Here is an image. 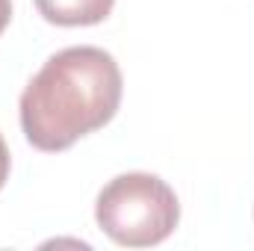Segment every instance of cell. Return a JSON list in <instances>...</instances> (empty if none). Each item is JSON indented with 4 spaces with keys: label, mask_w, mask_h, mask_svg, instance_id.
Wrapping results in <instances>:
<instances>
[{
    "label": "cell",
    "mask_w": 254,
    "mask_h": 251,
    "mask_svg": "<svg viewBox=\"0 0 254 251\" xmlns=\"http://www.w3.org/2000/svg\"><path fill=\"white\" fill-rule=\"evenodd\" d=\"M95 222L116 246L151 249L175 234L181 222V201L163 178L127 172L98 192Z\"/></svg>",
    "instance_id": "obj_2"
},
{
    "label": "cell",
    "mask_w": 254,
    "mask_h": 251,
    "mask_svg": "<svg viewBox=\"0 0 254 251\" xmlns=\"http://www.w3.org/2000/svg\"><path fill=\"white\" fill-rule=\"evenodd\" d=\"M12 21V0H0V33L9 27Z\"/></svg>",
    "instance_id": "obj_5"
},
{
    "label": "cell",
    "mask_w": 254,
    "mask_h": 251,
    "mask_svg": "<svg viewBox=\"0 0 254 251\" xmlns=\"http://www.w3.org/2000/svg\"><path fill=\"white\" fill-rule=\"evenodd\" d=\"M9 169H12L9 148H6V142H3V136H0V189L6 187V181H9Z\"/></svg>",
    "instance_id": "obj_4"
},
{
    "label": "cell",
    "mask_w": 254,
    "mask_h": 251,
    "mask_svg": "<svg viewBox=\"0 0 254 251\" xmlns=\"http://www.w3.org/2000/svg\"><path fill=\"white\" fill-rule=\"evenodd\" d=\"M39 15L57 27H95L113 15L116 0H33Z\"/></svg>",
    "instance_id": "obj_3"
},
{
    "label": "cell",
    "mask_w": 254,
    "mask_h": 251,
    "mask_svg": "<svg viewBox=\"0 0 254 251\" xmlns=\"http://www.w3.org/2000/svg\"><path fill=\"white\" fill-rule=\"evenodd\" d=\"M125 77L113 54L95 45L57 51L42 65L18 101L27 142L57 154L110 125L122 107Z\"/></svg>",
    "instance_id": "obj_1"
}]
</instances>
